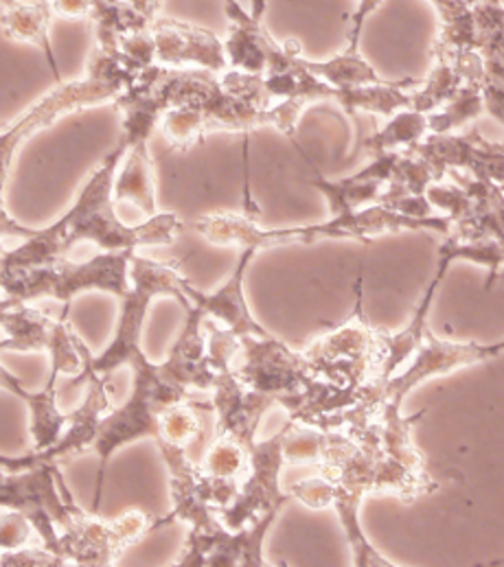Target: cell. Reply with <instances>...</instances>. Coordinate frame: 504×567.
Returning <instances> with one entry per match:
<instances>
[{
	"instance_id": "cell-1",
	"label": "cell",
	"mask_w": 504,
	"mask_h": 567,
	"mask_svg": "<svg viewBox=\"0 0 504 567\" xmlns=\"http://www.w3.org/2000/svg\"><path fill=\"white\" fill-rule=\"evenodd\" d=\"M125 147L127 143L121 136L116 150L101 161L100 167L80 190L75 204L58 221L42 230H33L31 237L16 248H7L0 259V272L66 259L80 244H95L101 252L174 244L185 228L176 213H156L141 224H125L116 217L112 190Z\"/></svg>"
},
{
	"instance_id": "cell-2",
	"label": "cell",
	"mask_w": 504,
	"mask_h": 567,
	"mask_svg": "<svg viewBox=\"0 0 504 567\" xmlns=\"http://www.w3.org/2000/svg\"><path fill=\"white\" fill-rule=\"evenodd\" d=\"M194 230L210 244L237 246L241 250H270L281 246H309L318 241H371L382 235L398 233H452V219L448 215L412 217L393 210L384 204H371L360 210H349L331 215L327 221L305 224L292 228H259L255 217L235 213H213L204 215Z\"/></svg>"
},
{
	"instance_id": "cell-3",
	"label": "cell",
	"mask_w": 504,
	"mask_h": 567,
	"mask_svg": "<svg viewBox=\"0 0 504 567\" xmlns=\"http://www.w3.org/2000/svg\"><path fill=\"white\" fill-rule=\"evenodd\" d=\"M307 107L299 99L275 101L261 75L228 69L219 73L215 91L200 105L169 110L158 125L178 152H187L213 132H239L248 138L259 127H275L295 143L299 118Z\"/></svg>"
},
{
	"instance_id": "cell-4",
	"label": "cell",
	"mask_w": 504,
	"mask_h": 567,
	"mask_svg": "<svg viewBox=\"0 0 504 567\" xmlns=\"http://www.w3.org/2000/svg\"><path fill=\"white\" fill-rule=\"evenodd\" d=\"M136 75L138 73L123 60V55L95 49L84 80L58 84L55 91L35 101L18 121L0 130V244H20L33 233L7 213L2 197L13 158L20 147L38 132L58 123L62 116H69L78 110L95 107L101 103H114L127 91Z\"/></svg>"
},
{
	"instance_id": "cell-5",
	"label": "cell",
	"mask_w": 504,
	"mask_h": 567,
	"mask_svg": "<svg viewBox=\"0 0 504 567\" xmlns=\"http://www.w3.org/2000/svg\"><path fill=\"white\" fill-rule=\"evenodd\" d=\"M130 369H132V392L123 405L110 410L101 419L100 434L93 447L100 456L93 513H100L103 480H105V470L112 454L143 439L156 441L161 430V416L169 408L183 401H192L189 388L174 378V373L167 369L165 362L154 364L147 360L145 353H141L138 358L132 360Z\"/></svg>"
},
{
	"instance_id": "cell-6",
	"label": "cell",
	"mask_w": 504,
	"mask_h": 567,
	"mask_svg": "<svg viewBox=\"0 0 504 567\" xmlns=\"http://www.w3.org/2000/svg\"><path fill=\"white\" fill-rule=\"evenodd\" d=\"M134 250L101 252L89 261L58 259L53 264L0 272V298L11 305L55 298L69 311L71 302L86 291H107L123 298L130 289V259Z\"/></svg>"
},
{
	"instance_id": "cell-7",
	"label": "cell",
	"mask_w": 504,
	"mask_h": 567,
	"mask_svg": "<svg viewBox=\"0 0 504 567\" xmlns=\"http://www.w3.org/2000/svg\"><path fill=\"white\" fill-rule=\"evenodd\" d=\"M187 279L181 272V261H154L141 255H132L130 259V289L121 298V316L119 327L114 331L107 349L95 358L84 344V373H97L101 378H110L121 367H130L134 358L143 353L141 336L145 329L147 311L158 296L176 298L185 311L192 309L185 287Z\"/></svg>"
},
{
	"instance_id": "cell-8",
	"label": "cell",
	"mask_w": 504,
	"mask_h": 567,
	"mask_svg": "<svg viewBox=\"0 0 504 567\" xmlns=\"http://www.w3.org/2000/svg\"><path fill=\"white\" fill-rule=\"evenodd\" d=\"M0 508L22 513L35 528L42 546L60 557V537L82 517V508L69 493L60 465L40 461L11 472L0 465Z\"/></svg>"
},
{
	"instance_id": "cell-9",
	"label": "cell",
	"mask_w": 504,
	"mask_h": 567,
	"mask_svg": "<svg viewBox=\"0 0 504 567\" xmlns=\"http://www.w3.org/2000/svg\"><path fill=\"white\" fill-rule=\"evenodd\" d=\"M356 307L351 316L313 340L302 353L316 378L362 396L364 388L380 378L384 351L378 336L362 311V279L356 285Z\"/></svg>"
},
{
	"instance_id": "cell-10",
	"label": "cell",
	"mask_w": 504,
	"mask_h": 567,
	"mask_svg": "<svg viewBox=\"0 0 504 567\" xmlns=\"http://www.w3.org/2000/svg\"><path fill=\"white\" fill-rule=\"evenodd\" d=\"M230 371L248 388L272 396L288 412L322 383L305 353L292 351L272 333L266 338L241 336Z\"/></svg>"
},
{
	"instance_id": "cell-11",
	"label": "cell",
	"mask_w": 504,
	"mask_h": 567,
	"mask_svg": "<svg viewBox=\"0 0 504 567\" xmlns=\"http://www.w3.org/2000/svg\"><path fill=\"white\" fill-rule=\"evenodd\" d=\"M66 316L55 320L27 302L11 305L0 298V329L7 336L0 340V351L49 353L51 367H58L62 375H82L86 369L84 342Z\"/></svg>"
},
{
	"instance_id": "cell-12",
	"label": "cell",
	"mask_w": 504,
	"mask_h": 567,
	"mask_svg": "<svg viewBox=\"0 0 504 567\" xmlns=\"http://www.w3.org/2000/svg\"><path fill=\"white\" fill-rule=\"evenodd\" d=\"M288 425L279 434L268 441L255 443L248 454V470L239 484L237 497L217 511L219 522L228 530H241L259 522L270 513H281V508L292 502L290 491H281L279 477L286 467L284 441L288 434Z\"/></svg>"
},
{
	"instance_id": "cell-13",
	"label": "cell",
	"mask_w": 504,
	"mask_h": 567,
	"mask_svg": "<svg viewBox=\"0 0 504 567\" xmlns=\"http://www.w3.org/2000/svg\"><path fill=\"white\" fill-rule=\"evenodd\" d=\"M452 185H432L428 202L452 219L454 237L463 241H498L504 246V189L474 181L463 172H450Z\"/></svg>"
},
{
	"instance_id": "cell-14",
	"label": "cell",
	"mask_w": 504,
	"mask_h": 567,
	"mask_svg": "<svg viewBox=\"0 0 504 567\" xmlns=\"http://www.w3.org/2000/svg\"><path fill=\"white\" fill-rule=\"evenodd\" d=\"M154 530V522L141 511H127L119 519H101L100 513L82 517L60 537V557L69 566H116L123 553Z\"/></svg>"
},
{
	"instance_id": "cell-15",
	"label": "cell",
	"mask_w": 504,
	"mask_h": 567,
	"mask_svg": "<svg viewBox=\"0 0 504 567\" xmlns=\"http://www.w3.org/2000/svg\"><path fill=\"white\" fill-rule=\"evenodd\" d=\"M408 150L421 156L441 181L450 172H463L474 181L504 189V141L492 143L479 130L467 134H425Z\"/></svg>"
},
{
	"instance_id": "cell-16",
	"label": "cell",
	"mask_w": 504,
	"mask_h": 567,
	"mask_svg": "<svg viewBox=\"0 0 504 567\" xmlns=\"http://www.w3.org/2000/svg\"><path fill=\"white\" fill-rule=\"evenodd\" d=\"M277 517L279 513H270L241 530H228L222 522L206 530H189L174 566H272L264 557V542Z\"/></svg>"
},
{
	"instance_id": "cell-17",
	"label": "cell",
	"mask_w": 504,
	"mask_h": 567,
	"mask_svg": "<svg viewBox=\"0 0 504 567\" xmlns=\"http://www.w3.org/2000/svg\"><path fill=\"white\" fill-rule=\"evenodd\" d=\"M210 392V410L215 412L217 436H228L237 441L250 454L257 443V430L266 412L277 405V401L241 383L230 369L217 371Z\"/></svg>"
},
{
	"instance_id": "cell-18",
	"label": "cell",
	"mask_w": 504,
	"mask_h": 567,
	"mask_svg": "<svg viewBox=\"0 0 504 567\" xmlns=\"http://www.w3.org/2000/svg\"><path fill=\"white\" fill-rule=\"evenodd\" d=\"M156 64L167 69H202L210 73L228 71L224 42L196 24L156 18L152 24Z\"/></svg>"
},
{
	"instance_id": "cell-19",
	"label": "cell",
	"mask_w": 504,
	"mask_h": 567,
	"mask_svg": "<svg viewBox=\"0 0 504 567\" xmlns=\"http://www.w3.org/2000/svg\"><path fill=\"white\" fill-rule=\"evenodd\" d=\"M222 2L230 20L228 38L224 40L228 69L264 78L268 71H272L286 60L288 47L277 42L268 33L264 18H255L237 0Z\"/></svg>"
},
{
	"instance_id": "cell-20",
	"label": "cell",
	"mask_w": 504,
	"mask_h": 567,
	"mask_svg": "<svg viewBox=\"0 0 504 567\" xmlns=\"http://www.w3.org/2000/svg\"><path fill=\"white\" fill-rule=\"evenodd\" d=\"M257 257V250H241L239 261L233 270V275L226 279V284L219 289L206 293L198 287L187 284L185 293L192 307H198L204 313V318L217 322L222 329L230 331L233 336L241 338V336H255V338H266L270 336V331L257 322V318L253 316L248 300H246V272L253 264V259Z\"/></svg>"
},
{
	"instance_id": "cell-21",
	"label": "cell",
	"mask_w": 504,
	"mask_h": 567,
	"mask_svg": "<svg viewBox=\"0 0 504 567\" xmlns=\"http://www.w3.org/2000/svg\"><path fill=\"white\" fill-rule=\"evenodd\" d=\"M454 261H461V255H459V246H456L454 237L448 235V239L439 246L436 270H434L430 284L425 287V293L421 296L416 309L412 311L408 324L398 333H389V331L378 329V336H380V342H382V351H384V362H382L380 378L373 381L376 385H380V383H384V381L393 378L395 371L402 367L403 362L416 351V347L423 342L425 331H428V316H430V309L434 305L436 289H439L441 281L445 279V275H448V270H450V266Z\"/></svg>"
},
{
	"instance_id": "cell-22",
	"label": "cell",
	"mask_w": 504,
	"mask_h": 567,
	"mask_svg": "<svg viewBox=\"0 0 504 567\" xmlns=\"http://www.w3.org/2000/svg\"><path fill=\"white\" fill-rule=\"evenodd\" d=\"M400 152H387L376 156L364 169H360L353 176L340 178V181H327L313 169V178L309 185L325 197L329 213L340 215L349 210H360L371 204H380V197L391 183L395 163Z\"/></svg>"
},
{
	"instance_id": "cell-23",
	"label": "cell",
	"mask_w": 504,
	"mask_h": 567,
	"mask_svg": "<svg viewBox=\"0 0 504 567\" xmlns=\"http://www.w3.org/2000/svg\"><path fill=\"white\" fill-rule=\"evenodd\" d=\"M165 364L174 373V378L178 379L183 385H187L189 390L192 388L204 390V392L213 390L217 371L208 358V347L204 336V313L198 307H192L187 311V320Z\"/></svg>"
},
{
	"instance_id": "cell-24",
	"label": "cell",
	"mask_w": 504,
	"mask_h": 567,
	"mask_svg": "<svg viewBox=\"0 0 504 567\" xmlns=\"http://www.w3.org/2000/svg\"><path fill=\"white\" fill-rule=\"evenodd\" d=\"M127 147L121 161V172L114 178V204H132L145 219L158 213L154 163L147 147V136L123 134Z\"/></svg>"
},
{
	"instance_id": "cell-25",
	"label": "cell",
	"mask_w": 504,
	"mask_h": 567,
	"mask_svg": "<svg viewBox=\"0 0 504 567\" xmlns=\"http://www.w3.org/2000/svg\"><path fill=\"white\" fill-rule=\"evenodd\" d=\"M474 22V51L483 62L481 91H504V2H476Z\"/></svg>"
},
{
	"instance_id": "cell-26",
	"label": "cell",
	"mask_w": 504,
	"mask_h": 567,
	"mask_svg": "<svg viewBox=\"0 0 504 567\" xmlns=\"http://www.w3.org/2000/svg\"><path fill=\"white\" fill-rule=\"evenodd\" d=\"M53 18L55 16H53L51 0H47V2H24V4H18V7H11V9L2 11L0 29L13 42H27V44L38 47L44 53L55 82L62 84L60 66H58L55 51H53L51 38H49V27H51Z\"/></svg>"
},
{
	"instance_id": "cell-27",
	"label": "cell",
	"mask_w": 504,
	"mask_h": 567,
	"mask_svg": "<svg viewBox=\"0 0 504 567\" xmlns=\"http://www.w3.org/2000/svg\"><path fill=\"white\" fill-rule=\"evenodd\" d=\"M421 84V80L405 78L400 82H384L371 86H358L349 91H338L336 103L353 118L358 112L391 118L400 110L410 107V93Z\"/></svg>"
},
{
	"instance_id": "cell-28",
	"label": "cell",
	"mask_w": 504,
	"mask_h": 567,
	"mask_svg": "<svg viewBox=\"0 0 504 567\" xmlns=\"http://www.w3.org/2000/svg\"><path fill=\"white\" fill-rule=\"evenodd\" d=\"M302 64L307 66V71H311L316 78H320L336 91H349V89H358V86L389 82V80L380 78L378 71L362 58L360 49H344L340 55H336L327 62H311V60L302 58Z\"/></svg>"
},
{
	"instance_id": "cell-29",
	"label": "cell",
	"mask_w": 504,
	"mask_h": 567,
	"mask_svg": "<svg viewBox=\"0 0 504 567\" xmlns=\"http://www.w3.org/2000/svg\"><path fill=\"white\" fill-rule=\"evenodd\" d=\"M425 134H430L428 114H421V112L408 107V110H400L398 114H393L389 118L387 127H382L380 132L369 136L362 143V150L376 158L387 152H398L400 147L408 150V147L416 145Z\"/></svg>"
},
{
	"instance_id": "cell-30",
	"label": "cell",
	"mask_w": 504,
	"mask_h": 567,
	"mask_svg": "<svg viewBox=\"0 0 504 567\" xmlns=\"http://www.w3.org/2000/svg\"><path fill=\"white\" fill-rule=\"evenodd\" d=\"M483 78L465 82L441 110L428 114L430 134H452L454 130L476 121L483 112Z\"/></svg>"
},
{
	"instance_id": "cell-31",
	"label": "cell",
	"mask_w": 504,
	"mask_h": 567,
	"mask_svg": "<svg viewBox=\"0 0 504 567\" xmlns=\"http://www.w3.org/2000/svg\"><path fill=\"white\" fill-rule=\"evenodd\" d=\"M441 20L434 47L474 49L476 22L474 7L467 0H428Z\"/></svg>"
},
{
	"instance_id": "cell-32",
	"label": "cell",
	"mask_w": 504,
	"mask_h": 567,
	"mask_svg": "<svg viewBox=\"0 0 504 567\" xmlns=\"http://www.w3.org/2000/svg\"><path fill=\"white\" fill-rule=\"evenodd\" d=\"M202 470L219 482H239L248 470V450L228 436H215Z\"/></svg>"
},
{
	"instance_id": "cell-33",
	"label": "cell",
	"mask_w": 504,
	"mask_h": 567,
	"mask_svg": "<svg viewBox=\"0 0 504 567\" xmlns=\"http://www.w3.org/2000/svg\"><path fill=\"white\" fill-rule=\"evenodd\" d=\"M194 401H183L174 408H169L161 416V430L158 439L154 443H172L178 447H187L192 441H196L202 434V423L196 412Z\"/></svg>"
},
{
	"instance_id": "cell-34",
	"label": "cell",
	"mask_w": 504,
	"mask_h": 567,
	"mask_svg": "<svg viewBox=\"0 0 504 567\" xmlns=\"http://www.w3.org/2000/svg\"><path fill=\"white\" fill-rule=\"evenodd\" d=\"M29 546H42L31 522L18 511L0 508V555Z\"/></svg>"
},
{
	"instance_id": "cell-35",
	"label": "cell",
	"mask_w": 504,
	"mask_h": 567,
	"mask_svg": "<svg viewBox=\"0 0 504 567\" xmlns=\"http://www.w3.org/2000/svg\"><path fill=\"white\" fill-rule=\"evenodd\" d=\"M292 499H299L305 506L320 511V508H331V495H333V486L327 477L316 475L309 480H302L299 484H295L290 488Z\"/></svg>"
},
{
	"instance_id": "cell-36",
	"label": "cell",
	"mask_w": 504,
	"mask_h": 567,
	"mask_svg": "<svg viewBox=\"0 0 504 567\" xmlns=\"http://www.w3.org/2000/svg\"><path fill=\"white\" fill-rule=\"evenodd\" d=\"M95 0H51L53 16L60 18H91Z\"/></svg>"
},
{
	"instance_id": "cell-37",
	"label": "cell",
	"mask_w": 504,
	"mask_h": 567,
	"mask_svg": "<svg viewBox=\"0 0 504 567\" xmlns=\"http://www.w3.org/2000/svg\"><path fill=\"white\" fill-rule=\"evenodd\" d=\"M266 7H268V0H250V13L255 18H264Z\"/></svg>"
},
{
	"instance_id": "cell-38",
	"label": "cell",
	"mask_w": 504,
	"mask_h": 567,
	"mask_svg": "<svg viewBox=\"0 0 504 567\" xmlns=\"http://www.w3.org/2000/svg\"><path fill=\"white\" fill-rule=\"evenodd\" d=\"M487 353H490V358H492V360H494V358H498V355H503L504 340H498V342H492V344H487Z\"/></svg>"
},
{
	"instance_id": "cell-39",
	"label": "cell",
	"mask_w": 504,
	"mask_h": 567,
	"mask_svg": "<svg viewBox=\"0 0 504 567\" xmlns=\"http://www.w3.org/2000/svg\"><path fill=\"white\" fill-rule=\"evenodd\" d=\"M24 2H47V0H0V4H2L4 9H11V7L24 4Z\"/></svg>"
},
{
	"instance_id": "cell-40",
	"label": "cell",
	"mask_w": 504,
	"mask_h": 567,
	"mask_svg": "<svg viewBox=\"0 0 504 567\" xmlns=\"http://www.w3.org/2000/svg\"><path fill=\"white\" fill-rule=\"evenodd\" d=\"M490 566H504V559H498V561H492Z\"/></svg>"
},
{
	"instance_id": "cell-41",
	"label": "cell",
	"mask_w": 504,
	"mask_h": 567,
	"mask_svg": "<svg viewBox=\"0 0 504 567\" xmlns=\"http://www.w3.org/2000/svg\"><path fill=\"white\" fill-rule=\"evenodd\" d=\"M2 127H4V125H2V123H0V130H2Z\"/></svg>"
}]
</instances>
